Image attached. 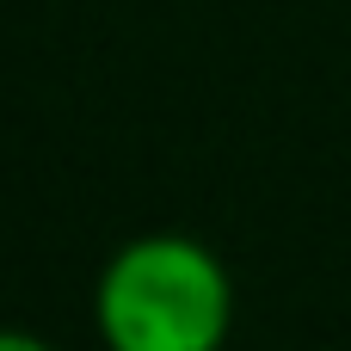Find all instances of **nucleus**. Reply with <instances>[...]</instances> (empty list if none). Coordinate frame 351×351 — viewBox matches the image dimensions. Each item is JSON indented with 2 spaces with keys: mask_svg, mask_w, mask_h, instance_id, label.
<instances>
[{
  "mask_svg": "<svg viewBox=\"0 0 351 351\" xmlns=\"http://www.w3.org/2000/svg\"><path fill=\"white\" fill-rule=\"evenodd\" d=\"M93 327L105 351H222L234 278L191 234H136L99 265Z\"/></svg>",
  "mask_w": 351,
  "mask_h": 351,
  "instance_id": "nucleus-1",
  "label": "nucleus"
},
{
  "mask_svg": "<svg viewBox=\"0 0 351 351\" xmlns=\"http://www.w3.org/2000/svg\"><path fill=\"white\" fill-rule=\"evenodd\" d=\"M0 351H56V346L37 339V333H25V327H0Z\"/></svg>",
  "mask_w": 351,
  "mask_h": 351,
  "instance_id": "nucleus-2",
  "label": "nucleus"
}]
</instances>
